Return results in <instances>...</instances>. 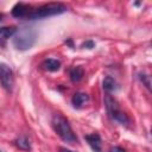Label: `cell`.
Returning <instances> with one entry per match:
<instances>
[{
  "label": "cell",
  "mask_w": 152,
  "mask_h": 152,
  "mask_svg": "<svg viewBox=\"0 0 152 152\" xmlns=\"http://www.w3.org/2000/svg\"><path fill=\"white\" fill-rule=\"evenodd\" d=\"M51 125H52L53 131L57 133V135L63 141L69 142V144H76V142H78V139H77L76 134L74 133V131H72L69 121L61 113H56L52 116Z\"/></svg>",
  "instance_id": "cell-1"
},
{
  "label": "cell",
  "mask_w": 152,
  "mask_h": 152,
  "mask_svg": "<svg viewBox=\"0 0 152 152\" xmlns=\"http://www.w3.org/2000/svg\"><path fill=\"white\" fill-rule=\"evenodd\" d=\"M37 40V31L33 27H21L13 36V46L17 50L25 51L31 49Z\"/></svg>",
  "instance_id": "cell-2"
},
{
  "label": "cell",
  "mask_w": 152,
  "mask_h": 152,
  "mask_svg": "<svg viewBox=\"0 0 152 152\" xmlns=\"http://www.w3.org/2000/svg\"><path fill=\"white\" fill-rule=\"evenodd\" d=\"M66 6L61 4V2H49V4H44L42 6H39L36 10H32L28 19H43V18H49V17H53V15H58L62 14L64 12H66Z\"/></svg>",
  "instance_id": "cell-3"
},
{
  "label": "cell",
  "mask_w": 152,
  "mask_h": 152,
  "mask_svg": "<svg viewBox=\"0 0 152 152\" xmlns=\"http://www.w3.org/2000/svg\"><path fill=\"white\" fill-rule=\"evenodd\" d=\"M104 106H106V109H107V113L108 115L115 120L116 122H119L120 125H125L127 126L131 120L127 116V114H125L121 109H120V106L118 103V101L110 95V94H106L104 95Z\"/></svg>",
  "instance_id": "cell-4"
},
{
  "label": "cell",
  "mask_w": 152,
  "mask_h": 152,
  "mask_svg": "<svg viewBox=\"0 0 152 152\" xmlns=\"http://www.w3.org/2000/svg\"><path fill=\"white\" fill-rule=\"evenodd\" d=\"M0 83L8 91H11L13 89V86H14L13 71L5 63H0Z\"/></svg>",
  "instance_id": "cell-5"
},
{
  "label": "cell",
  "mask_w": 152,
  "mask_h": 152,
  "mask_svg": "<svg viewBox=\"0 0 152 152\" xmlns=\"http://www.w3.org/2000/svg\"><path fill=\"white\" fill-rule=\"evenodd\" d=\"M31 6L25 4V2H18L13 6L11 13L14 18H28L30 13L32 10H30Z\"/></svg>",
  "instance_id": "cell-6"
},
{
  "label": "cell",
  "mask_w": 152,
  "mask_h": 152,
  "mask_svg": "<svg viewBox=\"0 0 152 152\" xmlns=\"http://www.w3.org/2000/svg\"><path fill=\"white\" fill-rule=\"evenodd\" d=\"M84 139L94 152H102V141H101V137L99 133L94 132V133L87 134Z\"/></svg>",
  "instance_id": "cell-7"
},
{
  "label": "cell",
  "mask_w": 152,
  "mask_h": 152,
  "mask_svg": "<svg viewBox=\"0 0 152 152\" xmlns=\"http://www.w3.org/2000/svg\"><path fill=\"white\" fill-rule=\"evenodd\" d=\"M89 101V96L88 94L86 93H82V91H78V93H75L72 95V99H71V103L75 108H81L86 102Z\"/></svg>",
  "instance_id": "cell-8"
},
{
  "label": "cell",
  "mask_w": 152,
  "mask_h": 152,
  "mask_svg": "<svg viewBox=\"0 0 152 152\" xmlns=\"http://www.w3.org/2000/svg\"><path fill=\"white\" fill-rule=\"evenodd\" d=\"M42 66H43V69H45L48 71H57L61 68V62L55 58H48V59L43 61Z\"/></svg>",
  "instance_id": "cell-9"
},
{
  "label": "cell",
  "mask_w": 152,
  "mask_h": 152,
  "mask_svg": "<svg viewBox=\"0 0 152 152\" xmlns=\"http://www.w3.org/2000/svg\"><path fill=\"white\" fill-rule=\"evenodd\" d=\"M69 75H70V80L72 82H75V83L80 82L84 76V69L82 66H80V65L78 66H74V68L70 69Z\"/></svg>",
  "instance_id": "cell-10"
},
{
  "label": "cell",
  "mask_w": 152,
  "mask_h": 152,
  "mask_svg": "<svg viewBox=\"0 0 152 152\" xmlns=\"http://www.w3.org/2000/svg\"><path fill=\"white\" fill-rule=\"evenodd\" d=\"M102 86H103V89L107 91V94L115 91L118 89V83L112 76H106L103 82H102Z\"/></svg>",
  "instance_id": "cell-11"
},
{
  "label": "cell",
  "mask_w": 152,
  "mask_h": 152,
  "mask_svg": "<svg viewBox=\"0 0 152 152\" xmlns=\"http://www.w3.org/2000/svg\"><path fill=\"white\" fill-rule=\"evenodd\" d=\"M17 32V28L13 27V26H10V27H0V43H5L8 38L13 37Z\"/></svg>",
  "instance_id": "cell-12"
},
{
  "label": "cell",
  "mask_w": 152,
  "mask_h": 152,
  "mask_svg": "<svg viewBox=\"0 0 152 152\" xmlns=\"http://www.w3.org/2000/svg\"><path fill=\"white\" fill-rule=\"evenodd\" d=\"M14 144L18 148L24 150V151H31V144L30 140L25 137V135H20L14 140Z\"/></svg>",
  "instance_id": "cell-13"
},
{
  "label": "cell",
  "mask_w": 152,
  "mask_h": 152,
  "mask_svg": "<svg viewBox=\"0 0 152 152\" xmlns=\"http://www.w3.org/2000/svg\"><path fill=\"white\" fill-rule=\"evenodd\" d=\"M139 78L141 80V82L145 84V87L150 90V86H151V82H150V76L148 75H145V74H140Z\"/></svg>",
  "instance_id": "cell-14"
},
{
  "label": "cell",
  "mask_w": 152,
  "mask_h": 152,
  "mask_svg": "<svg viewBox=\"0 0 152 152\" xmlns=\"http://www.w3.org/2000/svg\"><path fill=\"white\" fill-rule=\"evenodd\" d=\"M83 49H93L94 46H95V43L93 42V40H86L84 43H82V45H81Z\"/></svg>",
  "instance_id": "cell-15"
},
{
  "label": "cell",
  "mask_w": 152,
  "mask_h": 152,
  "mask_svg": "<svg viewBox=\"0 0 152 152\" xmlns=\"http://www.w3.org/2000/svg\"><path fill=\"white\" fill-rule=\"evenodd\" d=\"M109 152H126V150L120 147V146H114V147H112L109 150Z\"/></svg>",
  "instance_id": "cell-16"
},
{
  "label": "cell",
  "mask_w": 152,
  "mask_h": 152,
  "mask_svg": "<svg viewBox=\"0 0 152 152\" xmlns=\"http://www.w3.org/2000/svg\"><path fill=\"white\" fill-rule=\"evenodd\" d=\"M58 151H59V152H74V151H71V150H69V148H66V147H59Z\"/></svg>",
  "instance_id": "cell-17"
},
{
  "label": "cell",
  "mask_w": 152,
  "mask_h": 152,
  "mask_svg": "<svg viewBox=\"0 0 152 152\" xmlns=\"http://www.w3.org/2000/svg\"><path fill=\"white\" fill-rule=\"evenodd\" d=\"M2 19H4V14H2V13H0V23L2 21Z\"/></svg>",
  "instance_id": "cell-18"
},
{
  "label": "cell",
  "mask_w": 152,
  "mask_h": 152,
  "mask_svg": "<svg viewBox=\"0 0 152 152\" xmlns=\"http://www.w3.org/2000/svg\"><path fill=\"white\" fill-rule=\"evenodd\" d=\"M0 152H2V151H0Z\"/></svg>",
  "instance_id": "cell-19"
}]
</instances>
